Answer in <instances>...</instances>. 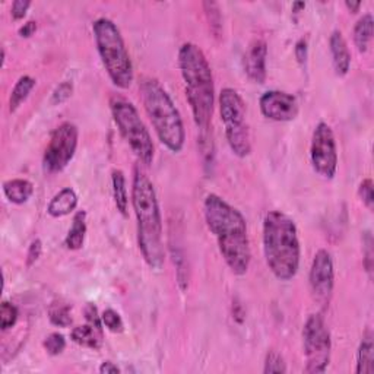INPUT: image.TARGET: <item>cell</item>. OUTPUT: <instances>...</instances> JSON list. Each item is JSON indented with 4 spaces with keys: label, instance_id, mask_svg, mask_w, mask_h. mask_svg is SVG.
<instances>
[{
    "label": "cell",
    "instance_id": "41",
    "mask_svg": "<svg viewBox=\"0 0 374 374\" xmlns=\"http://www.w3.org/2000/svg\"><path fill=\"white\" fill-rule=\"evenodd\" d=\"M304 8H306V4H304V2H294V4H292V12H294V13L301 12Z\"/></svg>",
    "mask_w": 374,
    "mask_h": 374
},
{
    "label": "cell",
    "instance_id": "21",
    "mask_svg": "<svg viewBox=\"0 0 374 374\" xmlns=\"http://www.w3.org/2000/svg\"><path fill=\"white\" fill-rule=\"evenodd\" d=\"M373 27H374V19L371 13L363 15L357 21L356 27H354L352 31L354 44H356L360 53H366L370 47V43L373 40Z\"/></svg>",
    "mask_w": 374,
    "mask_h": 374
},
{
    "label": "cell",
    "instance_id": "9",
    "mask_svg": "<svg viewBox=\"0 0 374 374\" xmlns=\"http://www.w3.org/2000/svg\"><path fill=\"white\" fill-rule=\"evenodd\" d=\"M304 373L320 374L328 370L332 354L330 332L322 314H310L303 328Z\"/></svg>",
    "mask_w": 374,
    "mask_h": 374
},
{
    "label": "cell",
    "instance_id": "40",
    "mask_svg": "<svg viewBox=\"0 0 374 374\" xmlns=\"http://www.w3.org/2000/svg\"><path fill=\"white\" fill-rule=\"evenodd\" d=\"M345 6H347V9H348L349 12L357 13V12L360 11V8H361V2H349V0H347V2H345Z\"/></svg>",
    "mask_w": 374,
    "mask_h": 374
},
{
    "label": "cell",
    "instance_id": "11",
    "mask_svg": "<svg viewBox=\"0 0 374 374\" xmlns=\"http://www.w3.org/2000/svg\"><path fill=\"white\" fill-rule=\"evenodd\" d=\"M311 167L322 179L332 180L338 171V148L332 127L320 122L313 130L310 144Z\"/></svg>",
    "mask_w": 374,
    "mask_h": 374
},
{
    "label": "cell",
    "instance_id": "26",
    "mask_svg": "<svg viewBox=\"0 0 374 374\" xmlns=\"http://www.w3.org/2000/svg\"><path fill=\"white\" fill-rule=\"evenodd\" d=\"M18 307L9 301H4L2 306H0V326H2V330L6 332L13 328L18 322Z\"/></svg>",
    "mask_w": 374,
    "mask_h": 374
},
{
    "label": "cell",
    "instance_id": "16",
    "mask_svg": "<svg viewBox=\"0 0 374 374\" xmlns=\"http://www.w3.org/2000/svg\"><path fill=\"white\" fill-rule=\"evenodd\" d=\"M77 194L72 187H65L56 193L47 205V213L51 218H63L75 212L77 208Z\"/></svg>",
    "mask_w": 374,
    "mask_h": 374
},
{
    "label": "cell",
    "instance_id": "27",
    "mask_svg": "<svg viewBox=\"0 0 374 374\" xmlns=\"http://www.w3.org/2000/svg\"><path fill=\"white\" fill-rule=\"evenodd\" d=\"M263 373L265 374H273V373L285 374L287 373V363L281 354L275 352V351H269L266 354L265 363H263Z\"/></svg>",
    "mask_w": 374,
    "mask_h": 374
},
{
    "label": "cell",
    "instance_id": "30",
    "mask_svg": "<svg viewBox=\"0 0 374 374\" xmlns=\"http://www.w3.org/2000/svg\"><path fill=\"white\" fill-rule=\"evenodd\" d=\"M72 94H73V84L70 81H65L54 88L51 98H50V103L53 106H62L69 100Z\"/></svg>",
    "mask_w": 374,
    "mask_h": 374
},
{
    "label": "cell",
    "instance_id": "7",
    "mask_svg": "<svg viewBox=\"0 0 374 374\" xmlns=\"http://www.w3.org/2000/svg\"><path fill=\"white\" fill-rule=\"evenodd\" d=\"M110 110L117 129L136 158L144 166H151L155 158L154 142L133 103L123 96H113L110 100Z\"/></svg>",
    "mask_w": 374,
    "mask_h": 374
},
{
    "label": "cell",
    "instance_id": "2",
    "mask_svg": "<svg viewBox=\"0 0 374 374\" xmlns=\"http://www.w3.org/2000/svg\"><path fill=\"white\" fill-rule=\"evenodd\" d=\"M132 206L136 216L137 246L142 258L151 269L161 270L166 262V250L160 202L149 177L139 168L135 170L132 182Z\"/></svg>",
    "mask_w": 374,
    "mask_h": 374
},
{
    "label": "cell",
    "instance_id": "19",
    "mask_svg": "<svg viewBox=\"0 0 374 374\" xmlns=\"http://www.w3.org/2000/svg\"><path fill=\"white\" fill-rule=\"evenodd\" d=\"M70 339L80 347L89 349H100L103 344V333L92 325H81L72 329Z\"/></svg>",
    "mask_w": 374,
    "mask_h": 374
},
{
    "label": "cell",
    "instance_id": "28",
    "mask_svg": "<svg viewBox=\"0 0 374 374\" xmlns=\"http://www.w3.org/2000/svg\"><path fill=\"white\" fill-rule=\"evenodd\" d=\"M43 347H44V349H46V352L49 354V356H51V357L61 356V354L66 348V339H65V337H63L62 333L53 332L44 339Z\"/></svg>",
    "mask_w": 374,
    "mask_h": 374
},
{
    "label": "cell",
    "instance_id": "32",
    "mask_svg": "<svg viewBox=\"0 0 374 374\" xmlns=\"http://www.w3.org/2000/svg\"><path fill=\"white\" fill-rule=\"evenodd\" d=\"M363 251H364V266L368 273V277L371 278V272H373V237L370 231L364 232L363 237Z\"/></svg>",
    "mask_w": 374,
    "mask_h": 374
},
{
    "label": "cell",
    "instance_id": "18",
    "mask_svg": "<svg viewBox=\"0 0 374 374\" xmlns=\"http://www.w3.org/2000/svg\"><path fill=\"white\" fill-rule=\"evenodd\" d=\"M87 237V212L77 211L73 215L72 225L65 239V246L69 250H80L84 247Z\"/></svg>",
    "mask_w": 374,
    "mask_h": 374
},
{
    "label": "cell",
    "instance_id": "33",
    "mask_svg": "<svg viewBox=\"0 0 374 374\" xmlns=\"http://www.w3.org/2000/svg\"><path fill=\"white\" fill-rule=\"evenodd\" d=\"M43 254V243L40 239H35L31 242L28 251H27V266L31 268L32 265H35V262H38V259L42 258Z\"/></svg>",
    "mask_w": 374,
    "mask_h": 374
},
{
    "label": "cell",
    "instance_id": "22",
    "mask_svg": "<svg viewBox=\"0 0 374 374\" xmlns=\"http://www.w3.org/2000/svg\"><path fill=\"white\" fill-rule=\"evenodd\" d=\"M111 187L114 205L123 216H127L129 209V194L126 187V177L122 170H113L111 173Z\"/></svg>",
    "mask_w": 374,
    "mask_h": 374
},
{
    "label": "cell",
    "instance_id": "39",
    "mask_svg": "<svg viewBox=\"0 0 374 374\" xmlns=\"http://www.w3.org/2000/svg\"><path fill=\"white\" fill-rule=\"evenodd\" d=\"M232 314H234V319L237 320L239 323H242L244 320V311H243V307L240 304L235 303L234 307H232Z\"/></svg>",
    "mask_w": 374,
    "mask_h": 374
},
{
    "label": "cell",
    "instance_id": "10",
    "mask_svg": "<svg viewBox=\"0 0 374 374\" xmlns=\"http://www.w3.org/2000/svg\"><path fill=\"white\" fill-rule=\"evenodd\" d=\"M80 139V130L76 125L65 122L57 126L43 155V170L47 174L62 173L73 160Z\"/></svg>",
    "mask_w": 374,
    "mask_h": 374
},
{
    "label": "cell",
    "instance_id": "34",
    "mask_svg": "<svg viewBox=\"0 0 374 374\" xmlns=\"http://www.w3.org/2000/svg\"><path fill=\"white\" fill-rule=\"evenodd\" d=\"M84 314H85L87 322H88L89 325H92L95 329H98V330H100V332L103 333V326H104V325H103L101 316H100V314H98V308H96L94 304L88 303L87 307H85V310H84Z\"/></svg>",
    "mask_w": 374,
    "mask_h": 374
},
{
    "label": "cell",
    "instance_id": "3",
    "mask_svg": "<svg viewBox=\"0 0 374 374\" xmlns=\"http://www.w3.org/2000/svg\"><path fill=\"white\" fill-rule=\"evenodd\" d=\"M265 262L277 280L288 282L300 269L301 247L297 225L282 211H269L263 218Z\"/></svg>",
    "mask_w": 374,
    "mask_h": 374
},
{
    "label": "cell",
    "instance_id": "38",
    "mask_svg": "<svg viewBox=\"0 0 374 374\" xmlns=\"http://www.w3.org/2000/svg\"><path fill=\"white\" fill-rule=\"evenodd\" d=\"M98 371H100L101 374H119V373H122V370L119 368V366L111 363V361L101 363V366H100V368H98Z\"/></svg>",
    "mask_w": 374,
    "mask_h": 374
},
{
    "label": "cell",
    "instance_id": "37",
    "mask_svg": "<svg viewBox=\"0 0 374 374\" xmlns=\"http://www.w3.org/2000/svg\"><path fill=\"white\" fill-rule=\"evenodd\" d=\"M37 31V23L35 21H28L25 23L21 28L18 30V34L21 38H31Z\"/></svg>",
    "mask_w": 374,
    "mask_h": 374
},
{
    "label": "cell",
    "instance_id": "20",
    "mask_svg": "<svg viewBox=\"0 0 374 374\" xmlns=\"http://www.w3.org/2000/svg\"><path fill=\"white\" fill-rule=\"evenodd\" d=\"M357 374H373L374 373V344L373 333L367 330L360 342L357 351Z\"/></svg>",
    "mask_w": 374,
    "mask_h": 374
},
{
    "label": "cell",
    "instance_id": "13",
    "mask_svg": "<svg viewBox=\"0 0 374 374\" xmlns=\"http://www.w3.org/2000/svg\"><path fill=\"white\" fill-rule=\"evenodd\" d=\"M259 108L266 119L280 123L292 122L299 116L297 98L278 89L266 91L261 96Z\"/></svg>",
    "mask_w": 374,
    "mask_h": 374
},
{
    "label": "cell",
    "instance_id": "25",
    "mask_svg": "<svg viewBox=\"0 0 374 374\" xmlns=\"http://www.w3.org/2000/svg\"><path fill=\"white\" fill-rule=\"evenodd\" d=\"M49 319L51 325L58 328H69L72 325V316H70V307L69 306H53L49 311Z\"/></svg>",
    "mask_w": 374,
    "mask_h": 374
},
{
    "label": "cell",
    "instance_id": "4",
    "mask_svg": "<svg viewBox=\"0 0 374 374\" xmlns=\"http://www.w3.org/2000/svg\"><path fill=\"white\" fill-rule=\"evenodd\" d=\"M179 68L194 125L208 132L215 107V84L208 58L198 46L185 43L179 50Z\"/></svg>",
    "mask_w": 374,
    "mask_h": 374
},
{
    "label": "cell",
    "instance_id": "24",
    "mask_svg": "<svg viewBox=\"0 0 374 374\" xmlns=\"http://www.w3.org/2000/svg\"><path fill=\"white\" fill-rule=\"evenodd\" d=\"M204 9L206 13L211 32L213 34V37L220 38L223 34V16L220 5L216 2H204Z\"/></svg>",
    "mask_w": 374,
    "mask_h": 374
},
{
    "label": "cell",
    "instance_id": "23",
    "mask_svg": "<svg viewBox=\"0 0 374 374\" xmlns=\"http://www.w3.org/2000/svg\"><path fill=\"white\" fill-rule=\"evenodd\" d=\"M35 84H37L35 80L30 75H24L19 77L9 96V111L11 113H15L27 101V98L30 96L31 91L35 88Z\"/></svg>",
    "mask_w": 374,
    "mask_h": 374
},
{
    "label": "cell",
    "instance_id": "35",
    "mask_svg": "<svg viewBox=\"0 0 374 374\" xmlns=\"http://www.w3.org/2000/svg\"><path fill=\"white\" fill-rule=\"evenodd\" d=\"M30 6H31L30 0H15L11 8V15L13 21H21V19H24Z\"/></svg>",
    "mask_w": 374,
    "mask_h": 374
},
{
    "label": "cell",
    "instance_id": "5",
    "mask_svg": "<svg viewBox=\"0 0 374 374\" xmlns=\"http://www.w3.org/2000/svg\"><path fill=\"white\" fill-rule=\"evenodd\" d=\"M141 92L145 111L160 142L173 154L182 152L186 144V130L180 111L168 92L152 77L144 80Z\"/></svg>",
    "mask_w": 374,
    "mask_h": 374
},
{
    "label": "cell",
    "instance_id": "29",
    "mask_svg": "<svg viewBox=\"0 0 374 374\" xmlns=\"http://www.w3.org/2000/svg\"><path fill=\"white\" fill-rule=\"evenodd\" d=\"M103 325L111 332V333H122L125 330V323L120 318V314L113 308H107L101 314Z\"/></svg>",
    "mask_w": 374,
    "mask_h": 374
},
{
    "label": "cell",
    "instance_id": "14",
    "mask_svg": "<svg viewBox=\"0 0 374 374\" xmlns=\"http://www.w3.org/2000/svg\"><path fill=\"white\" fill-rule=\"evenodd\" d=\"M266 58L268 46L263 40H256L250 46L246 56V73L256 84H265L266 81Z\"/></svg>",
    "mask_w": 374,
    "mask_h": 374
},
{
    "label": "cell",
    "instance_id": "17",
    "mask_svg": "<svg viewBox=\"0 0 374 374\" xmlns=\"http://www.w3.org/2000/svg\"><path fill=\"white\" fill-rule=\"evenodd\" d=\"M6 199L13 205L27 204L34 194V185L27 179H11L4 183Z\"/></svg>",
    "mask_w": 374,
    "mask_h": 374
},
{
    "label": "cell",
    "instance_id": "36",
    "mask_svg": "<svg viewBox=\"0 0 374 374\" xmlns=\"http://www.w3.org/2000/svg\"><path fill=\"white\" fill-rule=\"evenodd\" d=\"M294 54H295V58H297V62L301 66H304L307 62V57H308V44H307L306 38H300V40L295 43Z\"/></svg>",
    "mask_w": 374,
    "mask_h": 374
},
{
    "label": "cell",
    "instance_id": "1",
    "mask_svg": "<svg viewBox=\"0 0 374 374\" xmlns=\"http://www.w3.org/2000/svg\"><path fill=\"white\" fill-rule=\"evenodd\" d=\"M204 215L228 269L237 277H243L251 261L247 223L243 213L221 196L209 193L204 202Z\"/></svg>",
    "mask_w": 374,
    "mask_h": 374
},
{
    "label": "cell",
    "instance_id": "15",
    "mask_svg": "<svg viewBox=\"0 0 374 374\" xmlns=\"http://www.w3.org/2000/svg\"><path fill=\"white\" fill-rule=\"evenodd\" d=\"M329 50L332 56V65L337 76H347L351 69V53L345 37L339 30H335L329 38Z\"/></svg>",
    "mask_w": 374,
    "mask_h": 374
},
{
    "label": "cell",
    "instance_id": "8",
    "mask_svg": "<svg viewBox=\"0 0 374 374\" xmlns=\"http://www.w3.org/2000/svg\"><path fill=\"white\" fill-rule=\"evenodd\" d=\"M221 122L232 154L246 158L251 152V137L246 122V103L234 88H224L218 98Z\"/></svg>",
    "mask_w": 374,
    "mask_h": 374
},
{
    "label": "cell",
    "instance_id": "6",
    "mask_svg": "<svg viewBox=\"0 0 374 374\" xmlns=\"http://www.w3.org/2000/svg\"><path fill=\"white\" fill-rule=\"evenodd\" d=\"M96 51L101 63L113 82L119 89L130 88L135 72L130 54L120 30L108 18H98L92 24Z\"/></svg>",
    "mask_w": 374,
    "mask_h": 374
},
{
    "label": "cell",
    "instance_id": "12",
    "mask_svg": "<svg viewBox=\"0 0 374 374\" xmlns=\"http://www.w3.org/2000/svg\"><path fill=\"white\" fill-rule=\"evenodd\" d=\"M308 284L313 299L323 307L329 306L335 285V268L332 254L328 250L320 249L314 254L308 273Z\"/></svg>",
    "mask_w": 374,
    "mask_h": 374
},
{
    "label": "cell",
    "instance_id": "31",
    "mask_svg": "<svg viewBox=\"0 0 374 374\" xmlns=\"http://www.w3.org/2000/svg\"><path fill=\"white\" fill-rule=\"evenodd\" d=\"M359 196L363 201V204L367 206V209H373L374 206V194H373V180L371 179H364L360 183L359 187Z\"/></svg>",
    "mask_w": 374,
    "mask_h": 374
}]
</instances>
